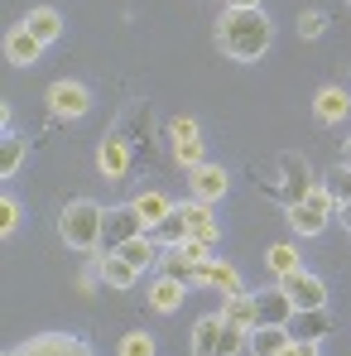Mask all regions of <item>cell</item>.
I'll list each match as a JSON object with an SVG mask.
<instances>
[{"instance_id":"obj_1","label":"cell","mask_w":351,"mask_h":356,"mask_svg":"<svg viewBox=\"0 0 351 356\" xmlns=\"http://www.w3.org/2000/svg\"><path fill=\"white\" fill-rule=\"evenodd\" d=\"M217 44L222 54H231L236 63H255L270 44H275V24L265 10H227L217 19Z\"/></svg>"},{"instance_id":"obj_2","label":"cell","mask_w":351,"mask_h":356,"mask_svg":"<svg viewBox=\"0 0 351 356\" xmlns=\"http://www.w3.org/2000/svg\"><path fill=\"white\" fill-rule=\"evenodd\" d=\"M101 207L92 202V197H77V202H67L58 217V236L72 245V250H101Z\"/></svg>"},{"instance_id":"obj_3","label":"cell","mask_w":351,"mask_h":356,"mask_svg":"<svg viewBox=\"0 0 351 356\" xmlns=\"http://www.w3.org/2000/svg\"><path fill=\"white\" fill-rule=\"evenodd\" d=\"M149 227L140 222V212L135 207H111L106 217H101V255H116L125 241H135V236H145Z\"/></svg>"},{"instance_id":"obj_4","label":"cell","mask_w":351,"mask_h":356,"mask_svg":"<svg viewBox=\"0 0 351 356\" xmlns=\"http://www.w3.org/2000/svg\"><path fill=\"white\" fill-rule=\"evenodd\" d=\"M10 356H92V347L72 332H44V337H29L19 347H10Z\"/></svg>"},{"instance_id":"obj_5","label":"cell","mask_w":351,"mask_h":356,"mask_svg":"<svg viewBox=\"0 0 351 356\" xmlns=\"http://www.w3.org/2000/svg\"><path fill=\"white\" fill-rule=\"evenodd\" d=\"M49 111H54V120H82L92 111V92L82 82H54L49 87Z\"/></svg>"},{"instance_id":"obj_6","label":"cell","mask_w":351,"mask_h":356,"mask_svg":"<svg viewBox=\"0 0 351 356\" xmlns=\"http://www.w3.org/2000/svg\"><path fill=\"white\" fill-rule=\"evenodd\" d=\"M279 289L293 298V308H298V313H303V308H327V284H323L318 275H308V270L284 275V280H279Z\"/></svg>"},{"instance_id":"obj_7","label":"cell","mask_w":351,"mask_h":356,"mask_svg":"<svg viewBox=\"0 0 351 356\" xmlns=\"http://www.w3.org/2000/svg\"><path fill=\"white\" fill-rule=\"evenodd\" d=\"M293 313H298V308H293V298L284 294L279 284H275V289H260V294H255V327H284Z\"/></svg>"},{"instance_id":"obj_8","label":"cell","mask_w":351,"mask_h":356,"mask_svg":"<svg viewBox=\"0 0 351 356\" xmlns=\"http://www.w3.org/2000/svg\"><path fill=\"white\" fill-rule=\"evenodd\" d=\"M284 332H289V342L318 347V342L332 332V318H327V308H303V313H293L289 323H284Z\"/></svg>"},{"instance_id":"obj_9","label":"cell","mask_w":351,"mask_h":356,"mask_svg":"<svg viewBox=\"0 0 351 356\" xmlns=\"http://www.w3.org/2000/svg\"><path fill=\"white\" fill-rule=\"evenodd\" d=\"M188 188H193L197 202H222L227 197V169L222 164H197V169H188Z\"/></svg>"},{"instance_id":"obj_10","label":"cell","mask_w":351,"mask_h":356,"mask_svg":"<svg viewBox=\"0 0 351 356\" xmlns=\"http://www.w3.org/2000/svg\"><path fill=\"white\" fill-rule=\"evenodd\" d=\"M197 284H202V289H217V294H227V298H236V294H250V289L240 284L236 265H227V260H207V265L197 270Z\"/></svg>"},{"instance_id":"obj_11","label":"cell","mask_w":351,"mask_h":356,"mask_svg":"<svg viewBox=\"0 0 351 356\" xmlns=\"http://www.w3.org/2000/svg\"><path fill=\"white\" fill-rule=\"evenodd\" d=\"M183 217H188V241H207V245H217V236H222V227H217V217H212V202H183L178 207Z\"/></svg>"},{"instance_id":"obj_12","label":"cell","mask_w":351,"mask_h":356,"mask_svg":"<svg viewBox=\"0 0 351 356\" xmlns=\"http://www.w3.org/2000/svg\"><path fill=\"white\" fill-rule=\"evenodd\" d=\"M97 169L111 178V183H120V178L130 174V149H125V140H120V135L101 140V149H97Z\"/></svg>"},{"instance_id":"obj_13","label":"cell","mask_w":351,"mask_h":356,"mask_svg":"<svg viewBox=\"0 0 351 356\" xmlns=\"http://www.w3.org/2000/svg\"><path fill=\"white\" fill-rule=\"evenodd\" d=\"M19 29H29L39 44H54V39H63V15L49 10V5H39V10H29V15L19 19Z\"/></svg>"},{"instance_id":"obj_14","label":"cell","mask_w":351,"mask_h":356,"mask_svg":"<svg viewBox=\"0 0 351 356\" xmlns=\"http://www.w3.org/2000/svg\"><path fill=\"white\" fill-rule=\"evenodd\" d=\"M327 207H318V202H289V222H293V232L298 236H318L323 227H327Z\"/></svg>"},{"instance_id":"obj_15","label":"cell","mask_w":351,"mask_h":356,"mask_svg":"<svg viewBox=\"0 0 351 356\" xmlns=\"http://www.w3.org/2000/svg\"><path fill=\"white\" fill-rule=\"evenodd\" d=\"M159 265H164V275H169V280H178V284H188V289L197 284V270H202V265H197V260H193V255H188L183 245H169Z\"/></svg>"},{"instance_id":"obj_16","label":"cell","mask_w":351,"mask_h":356,"mask_svg":"<svg viewBox=\"0 0 351 356\" xmlns=\"http://www.w3.org/2000/svg\"><path fill=\"white\" fill-rule=\"evenodd\" d=\"M39 54H44V44H39L29 29H15V34L5 39V58L15 63V67H29V63H39Z\"/></svg>"},{"instance_id":"obj_17","label":"cell","mask_w":351,"mask_h":356,"mask_svg":"<svg viewBox=\"0 0 351 356\" xmlns=\"http://www.w3.org/2000/svg\"><path fill=\"white\" fill-rule=\"evenodd\" d=\"M130 207H135V212H140V222H145V227H149V232H154V227H159V222H164V217H169V212H174V202H169V197H164V193H159V188H149V193H140V197H135V202H130Z\"/></svg>"},{"instance_id":"obj_18","label":"cell","mask_w":351,"mask_h":356,"mask_svg":"<svg viewBox=\"0 0 351 356\" xmlns=\"http://www.w3.org/2000/svg\"><path fill=\"white\" fill-rule=\"evenodd\" d=\"M313 111H318V120H323V125H337V120H347L351 97L342 92V87H323V92H318V106H313Z\"/></svg>"},{"instance_id":"obj_19","label":"cell","mask_w":351,"mask_h":356,"mask_svg":"<svg viewBox=\"0 0 351 356\" xmlns=\"http://www.w3.org/2000/svg\"><path fill=\"white\" fill-rule=\"evenodd\" d=\"M116 255H125V260H130V265H135L140 275H145V270H149L154 260H164V255H159V241L149 236V232H145V236H135V241H125Z\"/></svg>"},{"instance_id":"obj_20","label":"cell","mask_w":351,"mask_h":356,"mask_svg":"<svg viewBox=\"0 0 351 356\" xmlns=\"http://www.w3.org/2000/svg\"><path fill=\"white\" fill-rule=\"evenodd\" d=\"M222 313H212V318H197V327H193V356H217V342H222Z\"/></svg>"},{"instance_id":"obj_21","label":"cell","mask_w":351,"mask_h":356,"mask_svg":"<svg viewBox=\"0 0 351 356\" xmlns=\"http://www.w3.org/2000/svg\"><path fill=\"white\" fill-rule=\"evenodd\" d=\"M289 347V332L284 327H255L250 337H245V352L250 356H279Z\"/></svg>"},{"instance_id":"obj_22","label":"cell","mask_w":351,"mask_h":356,"mask_svg":"<svg viewBox=\"0 0 351 356\" xmlns=\"http://www.w3.org/2000/svg\"><path fill=\"white\" fill-rule=\"evenodd\" d=\"M222 323H231L240 332H255V294H236L222 303Z\"/></svg>"},{"instance_id":"obj_23","label":"cell","mask_w":351,"mask_h":356,"mask_svg":"<svg viewBox=\"0 0 351 356\" xmlns=\"http://www.w3.org/2000/svg\"><path fill=\"white\" fill-rule=\"evenodd\" d=\"M183 289H188V284H178V280H169V275H159V280L149 284V308H154V313H174L178 303H183Z\"/></svg>"},{"instance_id":"obj_24","label":"cell","mask_w":351,"mask_h":356,"mask_svg":"<svg viewBox=\"0 0 351 356\" xmlns=\"http://www.w3.org/2000/svg\"><path fill=\"white\" fill-rule=\"evenodd\" d=\"M101 280L111 284V289H135V280H140V270L125 260V255H101Z\"/></svg>"},{"instance_id":"obj_25","label":"cell","mask_w":351,"mask_h":356,"mask_svg":"<svg viewBox=\"0 0 351 356\" xmlns=\"http://www.w3.org/2000/svg\"><path fill=\"white\" fill-rule=\"evenodd\" d=\"M265 265H270L279 280H284V275H298V270H303L298 245H284V241H279V245H270V250H265Z\"/></svg>"},{"instance_id":"obj_26","label":"cell","mask_w":351,"mask_h":356,"mask_svg":"<svg viewBox=\"0 0 351 356\" xmlns=\"http://www.w3.org/2000/svg\"><path fill=\"white\" fill-rule=\"evenodd\" d=\"M149 236L159 241L164 250H169V245H183V241H188V217H183V212L174 207V212H169V217H164V222H159V227H154Z\"/></svg>"},{"instance_id":"obj_27","label":"cell","mask_w":351,"mask_h":356,"mask_svg":"<svg viewBox=\"0 0 351 356\" xmlns=\"http://www.w3.org/2000/svg\"><path fill=\"white\" fill-rule=\"evenodd\" d=\"M284 174H289L293 202H303V197L313 193V178H308V164H303V159H293V154H284Z\"/></svg>"},{"instance_id":"obj_28","label":"cell","mask_w":351,"mask_h":356,"mask_svg":"<svg viewBox=\"0 0 351 356\" xmlns=\"http://www.w3.org/2000/svg\"><path fill=\"white\" fill-rule=\"evenodd\" d=\"M19 164H24V140H19V135H5V145H0V174L15 178Z\"/></svg>"},{"instance_id":"obj_29","label":"cell","mask_w":351,"mask_h":356,"mask_svg":"<svg viewBox=\"0 0 351 356\" xmlns=\"http://www.w3.org/2000/svg\"><path fill=\"white\" fill-rule=\"evenodd\" d=\"M327 193H332V202H337V212L351 202V164H342V169H332V178H327Z\"/></svg>"},{"instance_id":"obj_30","label":"cell","mask_w":351,"mask_h":356,"mask_svg":"<svg viewBox=\"0 0 351 356\" xmlns=\"http://www.w3.org/2000/svg\"><path fill=\"white\" fill-rule=\"evenodd\" d=\"M174 159L183 169H197V164H207L202 159V140H174Z\"/></svg>"},{"instance_id":"obj_31","label":"cell","mask_w":351,"mask_h":356,"mask_svg":"<svg viewBox=\"0 0 351 356\" xmlns=\"http://www.w3.org/2000/svg\"><path fill=\"white\" fill-rule=\"evenodd\" d=\"M120 356H154V337L149 332H125L120 337Z\"/></svg>"},{"instance_id":"obj_32","label":"cell","mask_w":351,"mask_h":356,"mask_svg":"<svg viewBox=\"0 0 351 356\" xmlns=\"http://www.w3.org/2000/svg\"><path fill=\"white\" fill-rule=\"evenodd\" d=\"M245 337H250V332H240V327L227 323V327H222V342H217V356H240L245 352Z\"/></svg>"},{"instance_id":"obj_33","label":"cell","mask_w":351,"mask_h":356,"mask_svg":"<svg viewBox=\"0 0 351 356\" xmlns=\"http://www.w3.org/2000/svg\"><path fill=\"white\" fill-rule=\"evenodd\" d=\"M327 29V15H318V10H308V15H298V34L303 39H318Z\"/></svg>"},{"instance_id":"obj_34","label":"cell","mask_w":351,"mask_h":356,"mask_svg":"<svg viewBox=\"0 0 351 356\" xmlns=\"http://www.w3.org/2000/svg\"><path fill=\"white\" fill-rule=\"evenodd\" d=\"M15 227H19V202H15V197H5V202H0V232L10 236Z\"/></svg>"},{"instance_id":"obj_35","label":"cell","mask_w":351,"mask_h":356,"mask_svg":"<svg viewBox=\"0 0 351 356\" xmlns=\"http://www.w3.org/2000/svg\"><path fill=\"white\" fill-rule=\"evenodd\" d=\"M169 135H174V140H197V120H193V116L169 120Z\"/></svg>"},{"instance_id":"obj_36","label":"cell","mask_w":351,"mask_h":356,"mask_svg":"<svg viewBox=\"0 0 351 356\" xmlns=\"http://www.w3.org/2000/svg\"><path fill=\"white\" fill-rule=\"evenodd\" d=\"M279 356H318V347H308V342H289Z\"/></svg>"},{"instance_id":"obj_37","label":"cell","mask_w":351,"mask_h":356,"mask_svg":"<svg viewBox=\"0 0 351 356\" xmlns=\"http://www.w3.org/2000/svg\"><path fill=\"white\" fill-rule=\"evenodd\" d=\"M227 10H260V0H227Z\"/></svg>"},{"instance_id":"obj_38","label":"cell","mask_w":351,"mask_h":356,"mask_svg":"<svg viewBox=\"0 0 351 356\" xmlns=\"http://www.w3.org/2000/svg\"><path fill=\"white\" fill-rule=\"evenodd\" d=\"M342 227H347V232H351V202H347V207H342Z\"/></svg>"},{"instance_id":"obj_39","label":"cell","mask_w":351,"mask_h":356,"mask_svg":"<svg viewBox=\"0 0 351 356\" xmlns=\"http://www.w3.org/2000/svg\"><path fill=\"white\" fill-rule=\"evenodd\" d=\"M342 164H351V140H347V154H342Z\"/></svg>"}]
</instances>
